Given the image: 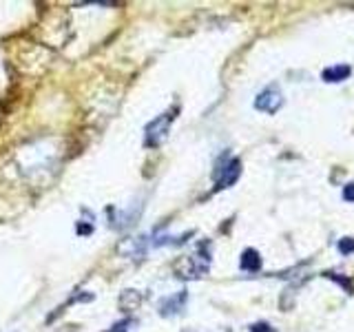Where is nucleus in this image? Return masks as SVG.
Wrapping results in <instances>:
<instances>
[{"mask_svg": "<svg viewBox=\"0 0 354 332\" xmlns=\"http://www.w3.org/2000/svg\"><path fill=\"white\" fill-rule=\"evenodd\" d=\"M352 73V69L348 64H337V66H328V69L324 71V80L326 82H341L346 80V77Z\"/></svg>", "mask_w": 354, "mask_h": 332, "instance_id": "7", "label": "nucleus"}, {"mask_svg": "<svg viewBox=\"0 0 354 332\" xmlns=\"http://www.w3.org/2000/svg\"><path fill=\"white\" fill-rule=\"evenodd\" d=\"M250 332H274L268 324H252L250 326Z\"/></svg>", "mask_w": 354, "mask_h": 332, "instance_id": "12", "label": "nucleus"}, {"mask_svg": "<svg viewBox=\"0 0 354 332\" xmlns=\"http://www.w3.org/2000/svg\"><path fill=\"white\" fill-rule=\"evenodd\" d=\"M133 324H136V321H133V319H127V321H122V324L113 326V330H111V332H127L129 326H133Z\"/></svg>", "mask_w": 354, "mask_h": 332, "instance_id": "11", "label": "nucleus"}, {"mask_svg": "<svg viewBox=\"0 0 354 332\" xmlns=\"http://www.w3.org/2000/svg\"><path fill=\"white\" fill-rule=\"evenodd\" d=\"M343 199H346V202H354V182L343 188Z\"/></svg>", "mask_w": 354, "mask_h": 332, "instance_id": "10", "label": "nucleus"}, {"mask_svg": "<svg viewBox=\"0 0 354 332\" xmlns=\"http://www.w3.org/2000/svg\"><path fill=\"white\" fill-rule=\"evenodd\" d=\"M175 116H177V107L171 109V111H166V113H162V116H158L153 122H149L147 131H144V144H147L149 149H158L160 144L166 140Z\"/></svg>", "mask_w": 354, "mask_h": 332, "instance_id": "2", "label": "nucleus"}, {"mask_svg": "<svg viewBox=\"0 0 354 332\" xmlns=\"http://www.w3.org/2000/svg\"><path fill=\"white\" fill-rule=\"evenodd\" d=\"M186 299H188V293H186V290H180L177 295L166 297L164 302L160 304V315H162V317H169V315L182 313L184 306H186Z\"/></svg>", "mask_w": 354, "mask_h": 332, "instance_id": "5", "label": "nucleus"}, {"mask_svg": "<svg viewBox=\"0 0 354 332\" xmlns=\"http://www.w3.org/2000/svg\"><path fill=\"white\" fill-rule=\"evenodd\" d=\"M208 266H210V243L202 241L195 255L182 257L175 264V273L182 279H197V277H202L208 270Z\"/></svg>", "mask_w": 354, "mask_h": 332, "instance_id": "1", "label": "nucleus"}, {"mask_svg": "<svg viewBox=\"0 0 354 332\" xmlns=\"http://www.w3.org/2000/svg\"><path fill=\"white\" fill-rule=\"evenodd\" d=\"M142 302V297L138 290H124L122 293V299H120V306L124 308V310H133V308H138Z\"/></svg>", "mask_w": 354, "mask_h": 332, "instance_id": "8", "label": "nucleus"}, {"mask_svg": "<svg viewBox=\"0 0 354 332\" xmlns=\"http://www.w3.org/2000/svg\"><path fill=\"white\" fill-rule=\"evenodd\" d=\"M339 250H341V255H350V252H354V239H350V237L341 239V241H339Z\"/></svg>", "mask_w": 354, "mask_h": 332, "instance_id": "9", "label": "nucleus"}, {"mask_svg": "<svg viewBox=\"0 0 354 332\" xmlns=\"http://www.w3.org/2000/svg\"><path fill=\"white\" fill-rule=\"evenodd\" d=\"M281 104H283V95L274 84L266 86L257 95V100H254V109L263 111V113H277V111L281 109Z\"/></svg>", "mask_w": 354, "mask_h": 332, "instance_id": "4", "label": "nucleus"}, {"mask_svg": "<svg viewBox=\"0 0 354 332\" xmlns=\"http://www.w3.org/2000/svg\"><path fill=\"white\" fill-rule=\"evenodd\" d=\"M239 266H241V270H246V273H257V270L261 268V257H259V252H257V250H252V248L243 250Z\"/></svg>", "mask_w": 354, "mask_h": 332, "instance_id": "6", "label": "nucleus"}, {"mask_svg": "<svg viewBox=\"0 0 354 332\" xmlns=\"http://www.w3.org/2000/svg\"><path fill=\"white\" fill-rule=\"evenodd\" d=\"M241 175V162L237 158H230V155H221L215 171H213V177H215V191H221V188H228L232 186Z\"/></svg>", "mask_w": 354, "mask_h": 332, "instance_id": "3", "label": "nucleus"}]
</instances>
